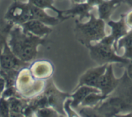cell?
Returning a JSON list of instances; mask_svg holds the SVG:
<instances>
[{
  "mask_svg": "<svg viewBox=\"0 0 132 117\" xmlns=\"http://www.w3.org/2000/svg\"><path fill=\"white\" fill-rule=\"evenodd\" d=\"M120 80L115 77L113 70L112 63L108 65L106 71L101 75L95 83V87L101 91L106 96H110L119 86Z\"/></svg>",
  "mask_w": 132,
  "mask_h": 117,
  "instance_id": "obj_5",
  "label": "cell"
},
{
  "mask_svg": "<svg viewBox=\"0 0 132 117\" xmlns=\"http://www.w3.org/2000/svg\"><path fill=\"white\" fill-rule=\"evenodd\" d=\"M114 4L115 3H113V4L110 3H103L99 6V18L102 19L104 21L108 20L111 13L113 11Z\"/></svg>",
  "mask_w": 132,
  "mask_h": 117,
  "instance_id": "obj_18",
  "label": "cell"
},
{
  "mask_svg": "<svg viewBox=\"0 0 132 117\" xmlns=\"http://www.w3.org/2000/svg\"><path fill=\"white\" fill-rule=\"evenodd\" d=\"M20 26L24 31L30 32L40 38H45L53 31V29L46 24L35 19L29 20Z\"/></svg>",
  "mask_w": 132,
  "mask_h": 117,
  "instance_id": "obj_9",
  "label": "cell"
},
{
  "mask_svg": "<svg viewBox=\"0 0 132 117\" xmlns=\"http://www.w3.org/2000/svg\"><path fill=\"white\" fill-rule=\"evenodd\" d=\"M122 48H124L125 50L124 58L132 60V31L127 33L124 36L118 40L115 47L117 53H118Z\"/></svg>",
  "mask_w": 132,
  "mask_h": 117,
  "instance_id": "obj_14",
  "label": "cell"
},
{
  "mask_svg": "<svg viewBox=\"0 0 132 117\" xmlns=\"http://www.w3.org/2000/svg\"><path fill=\"white\" fill-rule=\"evenodd\" d=\"M75 32L77 40L86 47L91 42L101 41L106 36L104 21L92 14L87 22L76 20Z\"/></svg>",
  "mask_w": 132,
  "mask_h": 117,
  "instance_id": "obj_3",
  "label": "cell"
},
{
  "mask_svg": "<svg viewBox=\"0 0 132 117\" xmlns=\"http://www.w3.org/2000/svg\"><path fill=\"white\" fill-rule=\"evenodd\" d=\"M5 20L17 25H21L27 21L32 20L31 5L20 3L13 5L6 14Z\"/></svg>",
  "mask_w": 132,
  "mask_h": 117,
  "instance_id": "obj_6",
  "label": "cell"
},
{
  "mask_svg": "<svg viewBox=\"0 0 132 117\" xmlns=\"http://www.w3.org/2000/svg\"><path fill=\"white\" fill-rule=\"evenodd\" d=\"M128 3L131 5H132V0H128Z\"/></svg>",
  "mask_w": 132,
  "mask_h": 117,
  "instance_id": "obj_24",
  "label": "cell"
},
{
  "mask_svg": "<svg viewBox=\"0 0 132 117\" xmlns=\"http://www.w3.org/2000/svg\"><path fill=\"white\" fill-rule=\"evenodd\" d=\"M0 116H10L8 100L3 97L0 98Z\"/></svg>",
  "mask_w": 132,
  "mask_h": 117,
  "instance_id": "obj_21",
  "label": "cell"
},
{
  "mask_svg": "<svg viewBox=\"0 0 132 117\" xmlns=\"http://www.w3.org/2000/svg\"><path fill=\"white\" fill-rule=\"evenodd\" d=\"M87 48L89 49L90 56L99 65L114 63L128 64L129 60L117 54L115 50V41L110 35L106 36L101 41L90 44Z\"/></svg>",
  "mask_w": 132,
  "mask_h": 117,
  "instance_id": "obj_2",
  "label": "cell"
},
{
  "mask_svg": "<svg viewBox=\"0 0 132 117\" xmlns=\"http://www.w3.org/2000/svg\"><path fill=\"white\" fill-rule=\"evenodd\" d=\"M0 71H1V66H0Z\"/></svg>",
  "mask_w": 132,
  "mask_h": 117,
  "instance_id": "obj_25",
  "label": "cell"
},
{
  "mask_svg": "<svg viewBox=\"0 0 132 117\" xmlns=\"http://www.w3.org/2000/svg\"><path fill=\"white\" fill-rule=\"evenodd\" d=\"M68 14H69V17H75V16H80V18L79 21H82L84 18H89L91 14H89V7L88 5L82 4L75 7L72 10L68 11Z\"/></svg>",
  "mask_w": 132,
  "mask_h": 117,
  "instance_id": "obj_16",
  "label": "cell"
},
{
  "mask_svg": "<svg viewBox=\"0 0 132 117\" xmlns=\"http://www.w3.org/2000/svg\"><path fill=\"white\" fill-rule=\"evenodd\" d=\"M128 67H127L126 74L129 79L132 81V60L131 61L129 60V62L128 63Z\"/></svg>",
  "mask_w": 132,
  "mask_h": 117,
  "instance_id": "obj_22",
  "label": "cell"
},
{
  "mask_svg": "<svg viewBox=\"0 0 132 117\" xmlns=\"http://www.w3.org/2000/svg\"><path fill=\"white\" fill-rule=\"evenodd\" d=\"M45 38H40L23 30L20 25L14 26L9 35L8 44L14 54L27 63L35 61L38 54V47L45 45Z\"/></svg>",
  "mask_w": 132,
  "mask_h": 117,
  "instance_id": "obj_1",
  "label": "cell"
},
{
  "mask_svg": "<svg viewBox=\"0 0 132 117\" xmlns=\"http://www.w3.org/2000/svg\"><path fill=\"white\" fill-rule=\"evenodd\" d=\"M34 5L35 7H37L40 9H45V8H50L54 10V11H56L58 13V18L62 21V20H66L68 18H66L62 15L63 12H59L58 10L54 9V7L52 6V1L51 0H30Z\"/></svg>",
  "mask_w": 132,
  "mask_h": 117,
  "instance_id": "obj_19",
  "label": "cell"
},
{
  "mask_svg": "<svg viewBox=\"0 0 132 117\" xmlns=\"http://www.w3.org/2000/svg\"><path fill=\"white\" fill-rule=\"evenodd\" d=\"M92 93H101V91L95 87L86 86V85L76 88L73 94L70 95V98H72L71 103V107L77 109L80 106L81 103L84 101L86 96Z\"/></svg>",
  "mask_w": 132,
  "mask_h": 117,
  "instance_id": "obj_11",
  "label": "cell"
},
{
  "mask_svg": "<svg viewBox=\"0 0 132 117\" xmlns=\"http://www.w3.org/2000/svg\"><path fill=\"white\" fill-rule=\"evenodd\" d=\"M29 68L33 77L41 80L50 79L54 71L53 63L46 60L33 61Z\"/></svg>",
  "mask_w": 132,
  "mask_h": 117,
  "instance_id": "obj_8",
  "label": "cell"
},
{
  "mask_svg": "<svg viewBox=\"0 0 132 117\" xmlns=\"http://www.w3.org/2000/svg\"><path fill=\"white\" fill-rule=\"evenodd\" d=\"M108 64H104L98 67L90 69L87 70L84 74L81 76L79 80V83L76 88L82 86H88L95 87V83L99 77L104 73Z\"/></svg>",
  "mask_w": 132,
  "mask_h": 117,
  "instance_id": "obj_10",
  "label": "cell"
},
{
  "mask_svg": "<svg viewBox=\"0 0 132 117\" xmlns=\"http://www.w3.org/2000/svg\"><path fill=\"white\" fill-rule=\"evenodd\" d=\"M31 12L32 19L39 20L49 26L56 25L60 21H61L59 18H56L49 16L43 11L42 9L38 8L35 6H31Z\"/></svg>",
  "mask_w": 132,
  "mask_h": 117,
  "instance_id": "obj_13",
  "label": "cell"
},
{
  "mask_svg": "<svg viewBox=\"0 0 132 117\" xmlns=\"http://www.w3.org/2000/svg\"><path fill=\"white\" fill-rule=\"evenodd\" d=\"M30 63L21 60L13 53L7 42L5 45L0 55V66L3 70H20L25 67H29Z\"/></svg>",
  "mask_w": 132,
  "mask_h": 117,
  "instance_id": "obj_7",
  "label": "cell"
},
{
  "mask_svg": "<svg viewBox=\"0 0 132 117\" xmlns=\"http://www.w3.org/2000/svg\"><path fill=\"white\" fill-rule=\"evenodd\" d=\"M108 97L109 96L102 95L101 93H92L86 96V98L81 103L80 107H95Z\"/></svg>",
  "mask_w": 132,
  "mask_h": 117,
  "instance_id": "obj_15",
  "label": "cell"
},
{
  "mask_svg": "<svg viewBox=\"0 0 132 117\" xmlns=\"http://www.w3.org/2000/svg\"><path fill=\"white\" fill-rule=\"evenodd\" d=\"M35 114L37 116H58V112L53 108L49 107L38 109Z\"/></svg>",
  "mask_w": 132,
  "mask_h": 117,
  "instance_id": "obj_20",
  "label": "cell"
},
{
  "mask_svg": "<svg viewBox=\"0 0 132 117\" xmlns=\"http://www.w3.org/2000/svg\"><path fill=\"white\" fill-rule=\"evenodd\" d=\"M46 80H37L33 77L28 67L20 70L16 78L15 87L19 95L25 99H30L44 91Z\"/></svg>",
  "mask_w": 132,
  "mask_h": 117,
  "instance_id": "obj_4",
  "label": "cell"
},
{
  "mask_svg": "<svg viewBox=\"0 0 132 117\" xmlns=\"http://www.w3.org/2000/svg\"><path fill=\"white\" fill-rule=\"evenodd\" d=\"M108 25L111 27V32L110 34L114 39L115 41V47H116L117 43L120 38L127 34V26L126 23L125 19L122 18L119 21H109Z\"/></svg>",
  "mask_w": 132,
  "mask_h": 117,
  "instance_id": "obj_12",
  "label": "cell"
},
{
  "mask_svg": "<svg viewBox=\"0 0 132 117\" xmlns=\"http://www.w3.org/2000/svg\"><path fill=\"white\" fill-rule=\"evenodd\" d=\"M14 26V24L13 23L7 21V23L4 26L0 28V55L3 51L5 45L7 42V40L9 38L10 32Z\"/></svg>",
  "mask_w": 132,
  "mask_h": 117,
  "instance_id": "obj_17",
  "label": "cell"
},
{
  "mask_svg": "<svg viewBox=\"0 0 132 117\" xmlns=\"http://www.w3.org/2000/svg\"><path fill=\"white\" fill-rule=\"evenodd\" d=\"M125 21L126 25L132 27V12L129 14V15H128L127 18L125 20Z\"/></svg>",
  "mask_w": 132,
  "mask_h": 117,
  "instance_id": "obj_23",
  "label": "cell"
}]
</instances>
